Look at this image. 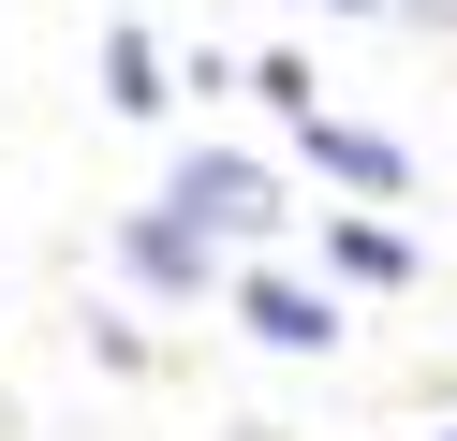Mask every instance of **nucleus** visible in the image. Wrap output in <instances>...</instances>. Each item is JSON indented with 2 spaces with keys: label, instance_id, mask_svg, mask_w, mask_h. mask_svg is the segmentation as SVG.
<instances>
[{
  "label": "nucleus",
  "instance_id": "nucleus-1",
  "mask_svg": "<svg viewBox=\"0 0 457 441\" xmlns=\"http://www.w3.org/2000/svg\"><path fill=\"white\" fill-rule=\"evenodd\" d=\"M162 206H178V221H207V235H266V221H280V176L237 162V147H192V162L162 176Z\"/></svg>",
  "mask_w": 457,
  "mask_h": 441
},
{
  "label": "nucleus",
  "instance_id": "nucleus-2",
  "mask_svg": "<svg viewBox=\"0 0 457 441\" xmlns=\"http://www.w3.org/2000/svg\"><path fill=\"white\" fill-rule=\"evenodd\" d=\"M207 250H221V235L178 221V206H133V235H119V265H133L148 294H207Z\"/></svg>",
  "mask_w": 457,
  "mask_h": 441
},
{
  "label": "nucleus",
  "instance_id": "nucleus-3",
  "mask_svg": "<svg viewBox=\"0 0 457 441\" xmlns=\"http://www.w3.org/2000/svg\"><path fill=\"white\" fill-rule=\"evenodd\" d=\"M237 323L266 353H325L339 339V294H310V280H237Z\"/></svg>",
  "mask_w": 457,
  "mask_h": 441
},
{
  "label": "nucleus",
  "instance_id": "nucleus-4",
  "mask_svg": "<svg viewBox=\"0 0 457 441\" xmlns=\"http://www.w3.org/2000/svg\"><path fill=\"white\" fill-rule=\"evenodd\" d=\"M310 162L339 176V192H413V162H398V133H354V118H295Z\"/></svg>",
  "mask_w": 457,
  "mask_h": 441
},
{
  "label": "nucleus",
  "instance_id": "nucleus-5",
  "mask_svg": "<svg viewBox=\"0 0 457 441\" xmlns=\"http://www.w3.org/2000/svg\"><path fill=\"white\" fill-rule=\"evenodd\" d=\"M104 103H119V118H148V103H162V59H148V29H104Z\"/></svg>",
  "mask_w": 457,
  "mask_h": 441
},
{
  "label": "nucleus",
  "instance_id": "nucleus-6",
  "mask_svg": "<svg viewBox=\"0 0 457 441\" xmlns=\"http://www.w3.org/2000/svg\"><path fill=\"white\" fill-rule=\"evenodd\" d=\"M325 250H339V265H354V280H413V250H398V235H384V221H339V235H325Z\"/></svg>",
  "mask_w": 457,
  "mask_h": 441
},
{
  "label": "nucleus",
  "instance_id": "nucleus-7",
  "mask_svg": "<svg viewBox=\"0 0 457 441\" xmlns=\"http://www.w3.org/2000/svg\"><path fill=\"white\" fill-rule=\"evenodd\" d=\"M339 15H369V0H339Z\"/></svg>",
  "mask_w": 457,
  "mask_h": 441
}]
</instances>
